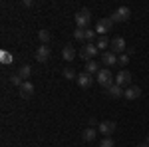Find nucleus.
Listing matches in <instances>:
<instances>
[{
    "label": "nucleus",
    "mask_w": 149,
    "mask_h": 147,
    "mask_svg": "<svg viewBox=\"0 0 149 147\" xmlns=\"http://www.w3.org/2000/svg\"><path fill=\"white\" fill-rule=\"evenodd\" d=\"M95 79H97V84H100L102 88H105V90L111 88V86L115 84V78H113V74H111V70H109V68H102V70H100V74L95 76Z\"/></svg>",
    "instance_id": "f257e3e1"
},
{
    "label": "nucleus",
    "mask_w": 149,
    "mask_h": 147,
    "mask_svg": "<svg viewBox=\"0 0 149 147\" xmlns=\"http://www.w3.org/2000/svg\"><path fill=\"white\" fill-rule=\"evenodd\" d=\"M92 22V12L88 10V8H81V10L76 12V26L78 28H88V24Z\"/></svg>",
    "instance_id": "f03ea898"
},
{
    "label": "nucleus",
    "mask_w": 149,
    "mask_h": 147,
    "mask_svg": "<svg viewBox=\"0 0 149 147\" xmlns=\"http://www.w3.org/2000/svg\"><path fill=\"white\" fill-rule=\"evenodd\" d=\"M113 20H111V16H107V18H102V20H97V24H95V34L97 36H105L111 28H113Z\"/></svg>",
    "instance_id": "7ed1b4c3"
},
{
    "label": "nucleus",
    "mask_w": 149,
    "mask_h": 147,
    "mask_svg": "<svg viewBox=\"0 0 149 147\" xmlns=\"http://www.w3.org/2000/svg\"><path fill=\"white\" fill-rule=\"evenodd\" d=\"M97 54H100V50H97V46L93 44V42H90V44H86V46H81V48H80V58H84L86 62L93 60Z\"/></svg>",
    "instance_id": "20e7f679"
},
{
    "label": "nucleus",
    "mask_w": 149,
    "mask_h": 147,
    "mask_svg": "<svg viewBox=\"0 0 149 147\" xmlns=\"http://www.w3.org/2000/svg\"><path fill=\"white\" fill-rule=\"evenodd\" d=\"M129 18H131V10H129L127 6H119V8L111 14V20H113V22H127Z\"/></svg>",
    "instance_id": "39448f33"
},
{
    "label": "nucleus",
    "mask_w": 149,
    "mask_h": 147,
    "mask_svg": "<svg viewBox=\"0 0 149 147\" xmlns=\"http://www.w3.org/2000/svg\"><path fill=\"white\" fill-rule=\"evenodd\" d=\"M115 84H117L119 88H129V86H131V72L121 70V72L115 76Z\"/></svg>",
    "instance_id": "423d86ee"
},
{
    "label": "nucleus",
    "mask_w": 149,
    "mask_h": 147,
    "mask_svg": "<svg viewBox=\"0 0 149 147\" xmlns=\"http://www.w3.org/2000/svg\"><path fill=\"white\" fill-rule=\"evenodd\" d=\"M125 40H123V38H121V36H115L113 40H111V44H109V48H111V52H113V54H119V56H121V54H125Z\"/></svg>",
    "instance_id": "0eeeda50"
},
{
    "label": "nucleus",
    "mask_w": 149,
    "mask_h": 147,
    "mask_svg": "<svg viewBox=\"0 0 149 147\" xmlns=\"http://www.w3.org/2000/svg\"><path fill=\"white\" fill-rule=\"evenodd\" d=\"M115 129H117V123H115V121H102V123L97 125V131L103 133L105 137H109Z\"/></svg>",
    "instance_id": "6e6552de"
},
{
    "label": "nucleus",
    "mask_w": 149,
    "mask_h": 147,
    "mask_svg": "<svg viewBox=\"0 0 149 147\" xmlns=\"http://www.w3.org/2000/svg\"><path fill=\"white\" fill-rule=\"evenodd\" d=\"M102 64L105 66V68H111V66H115V64H117V54H113L111 50L103 52V54H102Z\"/></svg>",
    "instance_id": "1a4fd4ad"
},
{
    "label": "nucleus",
    "mask_w": 149,
    "mask_h": 147,
    "mask_svg": "<svg viewBox=\"0 0 149 147\" xmlns=\"http://www.w3.org/2000/svg\"><path fill=\"white\" fill-rule=\"evenodd\" d=\"M18 93H20V98H24V100H30L34 95V86L30 82H24L22 86L18 88Z\"/></svg>",
    "instance_id": "9d476101"
},
{
    "label": "nucleus",
    "mask_w": 149,
    "mask_h": 147,
    "mask_svg": "<svg viewBox=\"0 0 149 147\" xmlns=\"http://www.w3.org/2000/svg\"><path fill=\"white\" fill-rule=\"evenodd\" d=\"M50 54H52V52H50V48L42 44L38 50H36V60H38L40 64H46L48 60H50Z\"/></svg>",
    "instance_id": "9b49d317"
},
{
    "label": "nucleus",
    "mask_w": 149,
    "mask_h": 147,
    "mask_svg": "<svg viewBox=\"0 0 149 147\" xmlns=\"http://www.w3.org/2000/svg\"><path fill=\"white\" fill-rule=\"evenodd\" d=\"M139 95H141V88H139V86H129V88H125V91H123V98L129 100V102L137 100Z\"/></svg>",
    "instance_id": "f8f14e48"
},
{
    "label": "nucleus",
    "mask_w": 149,
    "mask_h": 147,
    "mask_svg": "<svg viewBox=\"0 0 149 147\" xmlns=\"http://www.w3.org/2000/svg\"><path fill=\"white\" fill-rule=\"evenodd\" d=\"M92 82H93V78L90 76V74H86V72H81V74H78V78H76V84L80 86V88H90L92 86Z\"/></svg>",
    "instance_id": "ddd939ff"
},
{
    "label": "nucleus",
    "mask_w": 149,
    "mask_h": 147,
    "mask_svg": "<svg viewBox=\"0 0 149 147\" xmlns=\"http://www.w3.org/2000/svg\"><path fill=\"white\" fill-rule=\"evenodd\" d=\"M62 58L66 60V62H74L76 60V48L74 46H64V50H62Z\"/></svg>",
    "instance_id": "4468645a"
},
{
    "label": "nucleus",
    "mask_w": 149,
    "mask_h": 147,
    "mask_svg": "<svg viewBox=\"0 0 149 147\" xmlns=\"http://www.w3.org/2000/svg\"><path fill=\"white\" fill-rule=\"evenodd\" d=\"M97 135V129H93V127H86L84 129V133H81V139L86 141V143H92L93 139Z\"/></svg>",
    "instance_id": "2eb2a0df"
},
{
    "label": "nucleus",
    "mask_w": 149,
    "mask_h": 147,
    "mask_svg": "<svg viewBox=\"0 0 149 147\" xmlns=\"http://www.w3.org/2000/svg\"><path fill=\"white\" fill-rule=\"evenodd\" d=\"M107 95H109V98H113V100H117V98H121V95H123V88H119V86H117V84H113V86H111V88H107Z\"/></svg>",
    "instance_id": "dca6fc26"
},
{
    "label": "nucleus",
    "mask_w": 149,
    "mask_h": 147,
    "mask_svg": "<svg viewBox=\"0 0 149 147\" xmlns=\"http://www.w3.org/2000/svg\"><path fill=\"white\" fill-rule=\"evenodd\" d=\"M100 70H102V68H100L93 60H90V62H86V70H84V72H86V74H90V76H97V74H100Z\"/></svg>",
    "instance_id": "f3484780"
},
{
    "label": "nucleus",
    "mask_w": 149,
    "mask_h": 147,
    "mask_svg": "<svg viewBox=\"0 0 149 147\" xmlns=\"http://www.w3.org/2000/svg\"><path fill=\"white\" fill-rule=\"evenodd\" d=\"M18 76H20L24 82H28V78L32 76V68H30V66H20V70H18Z\"/></svg>",
    "instance_id": "a211bd4d"
},
{
    "label": "nucleus",
    "mask_w": 149,
    "mask_h": 147,
    "mask_svg": "<svg viewBox=\"0 0 149 147\" xmlns=\"http://www.w3.org/2000/svg\"><path fill=\"white\" fill-rule=\"evenodd\" d=\"M0 62H2L4 66H8V64H12V62H14V56H12L10 52L2 50V52H0Z\"/></svg>",
    "instance_id": "6ab92c4d"
},
{
    "label": "nucleus",
    "mask_w": 149,
    "mask_h": 147,
    "mask_svg": "<svg viewBox=\"0 0 149 147\" xmlns=\"http://www.w3.org/2000/svg\"><path fill=\"white\" fill-rule=\"evenodd\" d=\"M111 44L109 40H107V36H97V42H95V46H97V50H105L107 46ZM107 52V50H105Z\"/></svg>",
    "instance_id": "aec40b11"
},
{
    "label": "nucleus",
    "mask_w": 149,
    "mask_h": 147,
    "mask_svg": "<svg viewBox=\"0 0 149 147\" xmlns=\"http://www.w3.org/2000/svg\"><path fill=\"white\" fill-rule=\"evenodd\" d=\"M38 38H40V42L44 46H48V42H50V32H48V30H40V32H38Z\"/></svg>",
    "instance_id": "412c9836"
},
{
    "label": "nucleus",
    "mask_w": 149,
    "mask_h": 147,
    "mask_svg": "<svg viewBox=\"0 0 149 147\" xmlns=\"http://www.w3.org/2000/svg\"><path fill=\"white\" fill-rule=\"evenodd\" d=\"M74 36H76V40H80V42H84V40H86V30H84V28H76V32H74Z\"/></svg>",
    "instance_id": "4be33fe9"
},
{
    "label": "nucleus",
    "mask_w": 149,
    "mask_h": 147,
    "mask_svg": "<svg viewBox=\"0 0 149 147\" xmlns=\"http://www.w3.org/2000/svg\"><path fill=\"white\" fill-rule=\"evenodd\" d=\"M64 78H66V79H76V78H78V74H76L72 68H66V70H64Z\"/></svg>",
    "instance_id": "5701e85b"
},
{
    "label": "nucleus",
    "mask_w": 149,
    "mask_h": 147,
    "mask_svg": "<svg viewBox=\"0 0 149 147\" xmlns=\"http://www.w3.org/2000/svg\"><path fill=\"white\" fill-rule=\"evenodd\" d=\"M95 30H90V28H86V40H88V42H93V40H95Z\"/></svg>",
    "instance_id": "b1692460"
},
{
    "label": "nucleus",
    "mask_w": 149,
    "mask_h": 147,
    "mask_svg": "<svg viewBox=\"0 0 149 147\" xmlns=\"http://www.w3.org/2000/svg\"><path fill=\"white\" fill-rule=\"evenodd\" d=\"M10 82H12V84H14V86H18V88H20V86H22V84H24V79L20 78L18 74H16V76H10Z\"/></svg>",
    "instance_id": "393cba45"
},
{
    "label": "nucleus",
    "mask_w": 149,
    "mask_h": 147,
    "mask_svg": "<svg viewBox=\"0 0 149 147\" xmlns=\"http://www.w3.org/2000/svg\"><path fill=\"white\" fill-rule=\"evenodd\" d=\"M127 62H129V54H127V52L117 58V64H121V66H123V64H127Z\"/></svg>",
    "instance_id": "a878e982"
},
{
    "label": "nucleus",
    "mask_w": 149,
    "mask_h": 147,
    "mask_svg": "<svg viewBox=\"0 0 149 147\" xmlns=\"http://www.w3.org/2000/svg\"><path fill=\"white\" fill-rule=\"evenodd\" d=\"M100 147H113V141H111V137H105L102 143H100Z\"/></svg>",
    "instance_id": "bb28decb"
},
{
    "label": "nucleus",
    "mask_w": 149,
    "mask_h": 147,
    "mask_svg": "<svg viewBox=\"0 0 149 147\" xmlns=\"http://www.w3.org/2000/svg\"><path fill=\"white\" fill-rule=\"evenodd\" d=\"M93 125H100V123L95 121V117H90V127H93Z\"/></svg>",
    "instance_id": "cd10ccee"
},
{
    "label": "nucleus",
    "mask_w": 149,
    "mask_h": 147,
    "mask_svg": "<svg viewBox=\"0 0 149 147\" xmlns=\"http://www.w3.org/2000/svg\"><path fill=\"white\" fill-rule=\"evenodd\" d=\"M139 147H149V145H147V143H141V145H139Z\"/></svg>",
    "instance_id": "c85d7f7f"
},
{
    "label": "nucleus",
    "mask_w": 149,
    "mask_h": 147,
    "mask_svg": "<svg viewBox=\"0 0 149 147\" xmlns=\"http://www.w3.org/2000/svg\"><path fill=\"white\" fill-rule=\"evenodd\" d=\"M145 143H147V145H149V133H147V139H145Z\"/></svg>",
    "instance_id": "c756f323"
}]
</instances>
